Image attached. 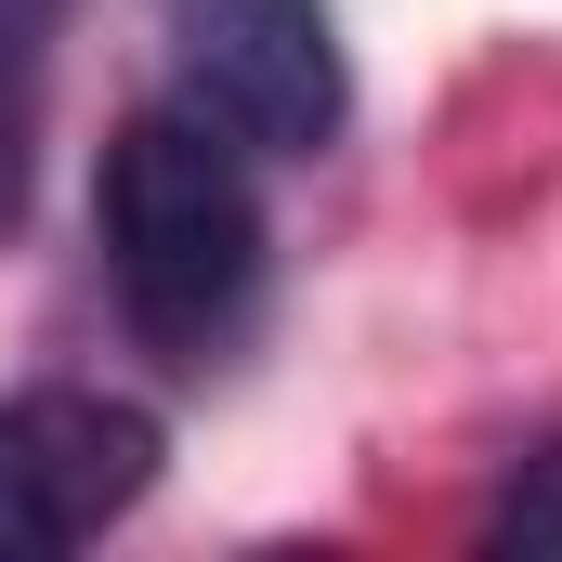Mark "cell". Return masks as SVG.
<instances>
[{
    "mask_svg": "<svg viewBox=\"0 0 562 562\" xmlns=\"http://www.w3.org/2000/svg\"><path fill=\"white\" fill-rule=\"evenodd\" d=\"M92 236H105L119 314L170 367H210L262 314V183H249V144L196 105L119 119L105 170H92Z\"/></svg>",
    "mask_w": 562,
    "mask_h": 562,
    "instance_id": "cell-1",
    "label": "cell"
},
{
    "mask_svg": "<svg viewBox=\"0 0 562 562\" xmlns=\"http://www.w3.org/2000/svg\"><path fill=\"white\" fill-rule=\"evenodd\" d=\"M183 105L223 119L249 157H327L353 119V66L327 0H157Z\"/></svg>",
    "mask_w": 562,
    "mask_h": 562,
    "instance_id": "cell-2",
    "label": "cell"
},
{
    "mask_svg": "<svg viewBox=\"0 0 562 562\" xmlns=\"http://www.w3.org/2000/svg\"><path fill=\"white\" fill-rule=\"evenodd\" d=\"M157 419L132 393H79V380H40L0 406V562L26 550H92L105 524H132L144 484H157Z\"/></svg>",
    "mask_w": 562,
    "mask_h": 562,
    "instance_id": "cell-3",
    "label": "cell"
},
{
    "mask_svg": "<svg viewBox=\"0 0 562 562\" xmlns=\"http://www.w3.org/2000/svg\"><path fill=\"white\" fill-rule=\"evenodd\" d=\"M26 105H40V66H0V223L26 210Z\"/></svg>",
    "mask_w": 562,
    "mask_h": 562,
    "instance_id": "cell-4",
    "label": "cell"
},
{
    "mask_svg": "<svg viewBox=\"0 0 562 562\" xmlns=\"http://www.w3.org/2000/svg\"><path fill=\"white\" fill-rule=\"evenodd\" d=\"M484 537H497V550H510V537H524V550H537V537H562V458L537 471V484H510V497H497V524H484Z\"/></svg>",
    "mask_w": 562,
    "mask_h": 562,
    "instance_id": "cell-5",
    "label": "cell"
},
{
    "mask_svg": "<svg viewBox=\"0 0 562 562\" xmlns=\"http://www.w3.org/2000/svg\"><path fill=\"white\" fill-rule=\"evenodd\" d=\"M53 13H66V0H0V66H40V40H53Z\"/></svg>",
    "mask_w": 562,
    "mask_h": 562,
    "instance_id": "cell-6",
    "label": "cell"
}]
</instances>
